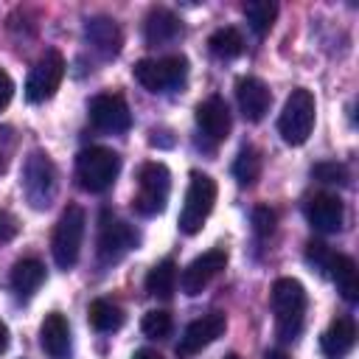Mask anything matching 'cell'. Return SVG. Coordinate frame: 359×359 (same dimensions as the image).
Masks as SVG:
<instances>
[{
    "instance_id": "obj_1",
    "label": "cell",
    "mask_w": 359,
    "mask_h": 359,
    "mask_svg": "<svg viewBox=\"0 0 359 359\" xmlns=\"http://www.w3.org/2000/svg\"><path fill=\"white\" fill-rule=\"evenodd\" d=\"M272 311H275V328L283 342L297 339L303 328L306 314V289L294 278H278L272 286Z\"/></svg>"
},
{
    "instance_id": "obj_2",
    "label": "cell",
    "mask_w": 359,
    "mask_h": 359,
    "mask_svg": "<svg viewBox=\"0 0 359 359\" xmlns=\"http://www.w3.org/2000/svg\"><path fill=\"white\" fill-rule=\"evenodd\" d=\"M121 171V157L112 151V149H104V146H90L84 151H79L76 157V177H79V185L90 194H101L107 191L115 177Z\"/></svg>"
},
{
    "instance_id": "obj_3",
    "label": "cell",
    "mask_w": 359,
    "mask_h": 359,
    "mask_svg": "<svg viewBox=\"0 0 359 359\" xmlns=\"http://www.w3.org/2000/svg\"><path fill=\"white\" fill-rule=\"evenodd\" d=\"M22 194L34 210H45L56 196V165L45 151H31L22 165Z\"/></svg>"
},
{
    "instance_id": "obj_4",
    "label": "cell",
    "mask_w": 359,
    "mask_h": 359,
    "mask_svg": "<svg viewBox=\"0 0 359 359\" xmlns=\"http://www.w3.org/2000/svg\"><path fill=\"white\" fill-rule=\"evenodd\" d=\"M135 81L149 93H171L185 84L188 59L185 56H163V59H140L135 67Z\"/></svg>"
},
{
    "instance_id": "obj_5",
    "label": "cell",
    "mask_w": 359,
    "mask_h": 359,
    "mask_svg": "<svg viewBox=\"0 0 359 359\" xmlns=\"http://www.w3.org/2000/svg\"><path fill=\"white\" fill-rule=\"evenodd\" d=\"M314 112H317L314 95H311L306 87L292 90V95L286 98L283 112H280V118H278V132H280V137H283L289 146L306 143L309 135H311V129H314Z\"/></svg>"
},
{
    "instance_id": "obj_6",
    "label": "cell",
    "mask_w": 359,
    "mask_h": 359,
    "mask_svg": "<svg viewBox=\"0 0 359 359\" xmlns=\"http://www.w3.org/2000/svg\"><path fill=\"white\" fill-rule=\"evenodd\" d=\"M84 224H87V219L79 205H67L65 213L59 216V222L53 227V238H50V252H53V261L59 269H70L79 261Z\"/></svg>"
},
{
    "instance_id": "obj_7",
    "label": "cell",
    "mask_w": 359,
    "mask_h": 359,
    "mask_svg": "<svg viewBox=\"0 0 359 359\" xmlns=\"http://www.w3.org/2000/svg\"><path fill=\"white\" fill-rule=\"evenodd\" d=\"M171 191V174L163 163H146L137 174V194L132 196V208L140 216H157L165 210Z\"/></svg>"
},
{
    "instance_id": "obj_8",
    "label": "cell",
    "mask_w": 359,
    "mask_h": 359,
    "mask_svg": "<svg viewBox=\"0 0 359 359\" xmlns=\"http://www.w3.org/2000/svg\"><path fill=\"white\" fill-rule=\"evenodd\" d=\"M213 202H216V182H213V177H208L202 171H194L191 182H188V191H185V205L180 210V230L188 233V236L199 233L205 219L213 210Z\"/></svg>"
},
{
    "instance_id": "obj_9",
    "label": "cell",
    "mask_w": 359,
    "mask_h": 359,
    "mask_svg": "<svg viewBox=\"0 0 359 359\" xmlns=\"http://www.w3.org/2000/svg\"><path fill=\"white\" fill-rule=\"evenodd\" d=\"M65 79V56L56 50V48H48L36 65L31 67L28 73V81H25V98L31 104H42L48 98H53V93L59 90Z\"/></svg>"
},
{
    "instance_id": "obj_10",
    "label": "cell",
    "mask_w": 359,
    "mask_h": 359,
    "mask_svg": "<svg viewBox=\"0 0 359 359\" xmlns=\"http://www.w3.org/2000/svg\"><path fill=\"white\" fill-rule=\"evenodd\" d=\"M135 244H137L135 230L126 222H121L118 216H112L109 210H104L101 213V222H98V258L104 264H115Z\"/></svg>"
},
{
    "instance_id": "obj_11",
    "label": "cell",
    "mask_w": 359,
    "mask_h": 359,
    "mask_svg": "<svg viewBox=\"0 0 359 359\" xmlns=\"http://www.w3.org/2000/svg\"><path fill=\"white\" fill-rule=\"evenodd\" d=\"M90 121L101 132H126L132 126L129 104L121 93H101L90 101Z\"/></svg>"
},
{
    "instance_id": "obj_12",
    "label": "cell",
    "mask_w": 359,
    "mask_h": 359,
    "mask_svg": "<svg viewBox=\"0 0 359 359\" xmlns=\"http://www.w3.org/2000/svg\"><path fill=\"white\" fill-rule=\"evenodd\" d=\"M224 328H227V317H224L222 311H208V314H202L199 320H194V323L182 331V337H180V342H177V353H180V356H194V353H199L202 348H208L210 342H216V339L224 334Z\"/></svg>"
},
{
    "instance_id": "obj_13",
    "label": "cell",
    "mask_w": 359,
    "mask_h": 359,
    "mask_svg": "<svg viewBox=\"0 0 359 359\" xmlns=\"http://www.w3.org/2000/svg\"><path fill=\"white\" fill-rule=\"evenodd\" d=\"M227 266V252L222 250V247H213V250H208V252H202L199 258H194L185 269H182V275H180V286H182V292L185 294H199L222 269Z\"/></svg>"
},
{
    "instance_id": "obj_14",
    "label": "cell",
    "mask_w": 359,
    "mask_h": 359,
    "mask_svg": "<svg viewBox=\"0 0 359 359\" xmlns=\"http://www.w3.org/2000/svg\"><path fill=\"white\" fill-rule=\"evenodd\" d=\"M306 219L314 230L320 233H337L342 230V219H345V208H342V199L334 196V194H314L309 196L306 202Z\"/></svg>"
},
{
    "instance_id": "obj_15",
    "label": "cell",
    "mask_w": 359,
    "mask_h": 359,
    "mask_svg": "<svg viewBox=\"0 0 359 359\" xmlns=\"http://www.w3.org/2000/svg\"><path fill=\"white\" fill-rule=\"evenodd\" d=\"M196 126H199L202 135L210 137L213 143L227 140L233 121H230V109H227L224 98H219V95L205 98V101L196 107Z\"/></svg>"
},
{
    "instance_id": "obj_16",
    "label": "cell",
    "mask_w": 359,
    "mask_h": 359,
    "mask_svg": "<svg viewBox=\"0 0 359 359\" xmlns=\"http://www.w3.org/2000/svg\"><path fill=\"white\" fill-rule=\"evenodd\" d=\"M84 36H87L90 48H93L101 59H112V56L121 53L123 34H121L118 22L109 20V17H90L87 25H84Z\"/></svg>"
},
{
    "instance_id": "obj_17",
    "label": "cell",
    "mask_w": 359,
    "mask_h": 359,
    "mask_svg": "<svg viewBox=\"0 0 359 359\" xmlns=\"http://www.w3.org/2000/svg\"><path fill=\"white\" fill-rule=\"evenodd\" d=\"M236 98H238L241 115L247 121H261L269 112V104H272L269 87L255 76H244V79L236 81Z\"/></svg>"
},
{
    "instance_id": "obj_18",
    "label": "cell",
    "mask_w": 359,
    "mask_h": 359,
    "mask_svg": "<svg viewBox=\"0 0 359 359\" xmlns=\"http://www.w3.org/2000/svg\"><path fill=\"white\" fill-rule=\"evenodd\" d=\"M39 345L50 359H70L73 353V339H70V325L65 320V314L50 311L42 320L39 328Z\"/></svg>"
},
{
    "instance_id": "obj_19",
    "label": "cell",
    "mask_w": 359,
    "mask_h": 359,
    "mask_svg": "<svg viewBox=\"0 0 359 359\" xmlns=\"http://www.w3.org/2000/svg\"><path fill=\"white\" fill-rule=\"evenodd\" d=\"M356 342V325L351 317H337L320 337V348L325 359H342L353 351Z\"/></svg>"
},
{
    "instance_id": "obj_20",
    "label": "cell",
    "mask_w": 359,
    "mask_h": 359,
    "mask_svg": "<svg viewBox=\"0 0 359 359\" xmlns=\"http://www.w3.org/2000/svg\"><path fill=\"white\" fill-rule=\"evenodd\" d=\"M323 272L331 275V280L337 283V289L342 292V297H345L348 303H356V300H359V275H356V264H353L351 255L331 252Z\"/></svg>"
},
{
    "instance_id": "obj_21",
    "label": "cell",
    "mask_w": 359,
    "mask_h": 359,
    "mask_svg": "<svg viewBox=\"0 0 359 359\" xmlns=\"http://www.w3.org/2000/svg\"><path fill=\"white\" fill-rule=\"evenodd\" d=\"M143 34H146V42L149 45H165L171 39H177L182 34V25L177 20L174 11L168 8H151L146 22H143Z\"/></svg>"
},
{
    "instance_id": "obj_22",
    "label": "cell",
    "mask_w": 359,
    "mask_h": 359,
    "mask_svg": "<svg viewBox=\"0 0 359 359\" xmlns=\"http://www.w3.org/2000/svg\"><path fill=\"white\" fill-rule=\"evenodd\" d=\"M45 280V266L36 258H20L11 269V289L17 297H31Z\"/></svg>"
},
{
    "instance_id": "obj_23",
    "label": "cell",
    "mask_w": 359,
    "mask_h": 359,
    "mask_svg": "<svg viewBox=\"0 0 359 359\" xmlns=\"http://www.w3.org/2000/svg\"><path fill=\"white\" fill-rule=\"evenodd\" d=\"M87 317H90V325L95 331H118L123 325V309L112 300H104V297L90 303Z\"/></svg>"
},
{
    "instance_id": "obj_24",
    "label": "cell",
    "mask_w": 359,
    "mask_h": 359,
    "mask_svg": "<svg viewBox=\"0 0 359 359\" xmlns=\"http://www.w3.org/2000/svg\"><path fill=\"white\" fill-rule=\"evenodd\" d=\"M208 48H210V53L219 56V59H236V56L244 53V36H241L238 28L224 25V28H219V31L210 34Z\"/></svg>"
},
{
    "instance_id": "obj_25",
    "label": "cell",
    "mask_w": 359,
    "mask_h": 359,
    "mask_svg": "<svg viewBox=\"0 0 359 359\" xmlns=\"http://www.w3.org/2000/svg\"><path fill=\"white\" fill-rule=\"evenodd\" d=\"M174 286H177V264L171 258H165V261H160V264H154L149 269V275H146V292L149 294L171 297Z\"/></svg>"
},
{
    "instance_id": "obj_26",
    "label": "cell",
    "mask_w": 359,
    "mask_h": 359,
    "mask_svg": "<svg viewBox=\"0 0 359 359\" xmlns=\"http://www.w3.org/2000/svg\"><path fill=\"white\" fill-rule=\"evenodd\" d=\"M244 17H247L250 28L258 36H264L278 17V6L272 0H250V3H244Z\"/></svg>"
},
{
    "instance_id": "obj_27",
    "label": "cell",
    "mask_w": 359,
    "mask_h": 359,
    "mask_svg": "<svg viewBox=\"0 0 359 359\" xmlns=\"http://www.w3.org/2000/svg\"><path fill=\"white\" fill-rule=\"evenodd\" d=\"M261 174V154L255 146H244L233 163V177L241 182V185H252Z\"/></svg>"
},
{
    "instance_id": "obj_28",
    "label": "cell",
    "mask_w": 359,
    "mask_h": 359,
    "mask_svg": "<svg viewBox=\"0 0 359 359\" xmlns=\"http://www.w3.org/2000/svg\"><path fill=\"white\" fill-rule=\"evenodd\" d=\"M140 328H143V334H146L149 339H165V337L171 334L174 323H171V314H168V311H163V309H151V311L143 314Z\"/></svg>"
},
{
    "instance_id": "obj_29",
    "label": "cell",
    "mask_w": 359,
    "mask_h": 359,
    "mask_svg": "<svg viewBox=\"0 0 359 359\" xmlns=\"http://www.w3.org/2000/svg\"><path fill=\"white\" fill-rule=\"evenodd\" d=\"M311 177L320 180V182H337V185H345L348 182V168L342 163H317L311 168Z\"/></svg>"
},
{
    "instance_id": "obj_30",
    "label": "cell",
    "mask_w": 359,
    "mask_h": 359,
    "mask_svg": "<svg viewBox=\"0 0 359 359\" xmlns=\"http://www.w3.org/2000/svg\"><path fill=\"white\" fill-rule=\"evenodd\" d=\"M275 222H278V216H275L272 208H266V205L252 208V230H255L258 238H266L275 230Z\"/></svg>"
},
{
    "instance_id": "obj_31",
    "label": "cell",
    "mask_w": 359,
    "mask_h": 359,
    "mask_svg": "<svg viewBox=\"0 0 359 359\" xmlns=\"http://www.w3.org/2000/svg\"><path fill=\"white\" fill-rule=\"evenodd\" d=\"M14 146H17V135L11 126H0V174L6 171L11 154H14Z\"/></svg>"
},
{
    "instance_id": "obj_32",
    "label": "cell",
    "mask_w": 359,
    "mask_h": 359,
    "mask_svg": "<svg viewBox=\"0 0 359 359\" xmlns=\"http://www.w3.org/2000/svg\"><path fill=\"white\" fill-rule=\"evenodd\" d=\"M328 255H331V250H328L323 241H309V244H306V258H309L317 269H325Z\"/></svg>"
},
{
    "instance_id": "obj_33",
    "label": "cell",
    "mask_w": 359,
    "mask_h": 359,
    "mask_svg": "<svg viewBox=\"0 0 359 359\" xmlns=\"http://www.w3.org/2000/svg\"><path fill=\"white\" fill-rule=\"evenodd\" d=\"M17 233H20V224H17V219H14L8 210H3V208H0V244L11 241Z\"/></svg>"
},
{
    "instance_id": "obj_34",
    "label": "cell",
    "mask_w": 359,
    "mask_h": 359,
    "mask_svg": "<svg viewBox=\"0 0 359 359\" xmlns=\"http://www.w3.org/2000/svg\"><path fill=\"white\" fill-rule=\"evenodd\" d=\"M11 95H14V81H11V76L6 70H0V109L8 107Z\"/></svg>"
},
{
    "instance_id": "obj_35",
    "label": "cell",
    "mask_w": 359,
    "mask_h": 359,
    "mask_svg": "<svg viewBox=\"0 0 359 359\" xmlns=\"http://www.w3.org/2000/svg\"><path fill=\"white\" fill-rule=\"evenodd\" d=\"M132 359H163V356L157 351H151V348H140V351H135Z\"/></svg>"
},
{
    "instance_id": "obj_36",
    "label": "cell",
    "mask_w": 359,
    "mask_h": 359,
    "mask_svg": "<svg viewBox=\"0 0 359 359\" xmlns=\"http://www.w3.org/2000/svg\"><path fill=\"white\" fill-rule=\"evenodd\" d=\"M8 348V328H6V323L0 320V353Z\"/></svg>"
},
{
    "instance_id": "obj_37",
    "label": "cell",
    "mask_w": 359,
    "mask_h": 359,
    "mask_svg": "<svg viewBox=\"0 0 359 359\" xmlns=\"http://www.w3.org/2000/svg\"><path fill=\"white\" fill-rule=\"evenodd\" d=\"M264 359H289V356H286L283 351H266V356H264Z\"/></svg>"
},
{
    "instance_id": "obj_38",
    "label": "cell",
    "mask_w": 359,
    "mask_h": 359,
    "mask_svg": "<svg viewBox=\"0 0 359 359\" xmlns=\"http://www.w3.org/2000/svg\"><path fill=\"white\" fill-rule=\"evenodd\" d=\"M224 359H238V356H236V353H230V356H224Z\"/></svg>"
}]
</instances>
